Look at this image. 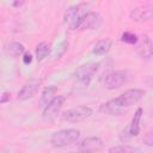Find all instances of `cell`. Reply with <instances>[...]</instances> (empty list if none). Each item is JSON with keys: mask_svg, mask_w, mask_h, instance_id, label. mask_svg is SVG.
<instances>
[{"mask_svg": "<svg viewBox=\"0 0 153 153\" xmlns=\"http://www.w3.org/2000/svg\"><path fill=\"white\" fill-rule=\"evenodd\" d=\"M8 100H10V92H4L2 96H1V99H0V103L1 104H5Z\"/></svg>", "mask_w": 153, "mask_h": 153, "instance_id": "obj_23", "label": "cell"}, {"mask_svg": "<svg viewBox=\"0 0 153 153\" xmlns=\"http://www.w3.org/2000/svg\"><path fill=\"white\" fill-rule=\"evenodd\" d=\"M39 85H41V80H39V79L32 78V79L27 80V81L23 85V87L20 88V91L18 92V96H17L18 100L24 102V100H27V99L32 98V97L35 96V93L38 91Z\"/></svg>", "mask_w": 153, "mask_h": 153, "instance_id": "obj_11", "label": "cell"}, {"mask_svg": "<svg viewBox=\"0 0 153 153\" xmlns=\"http://www.w3.org/2000/svg\"><path fill=\"white\" fill-rule=\"evenodd\" d=\"M151 116H152V117H153V112H152V115H151Z\"/></svg>", "mask_w": 153, "mask_h": 153, "instance_id": "obj_25", "label": "cell"}, {"mask_svg": "<svg viewBox=\"0 0 153 153\" xmlns=\"http://www.w3.org/2000/svg\"><path fill=\"white\" fill-rule=\"evenodd\" d=\"M111 47H112V42L110 39H102V41H98L93 45L92 53L97 56H103L110 51Z\"/></svg>", "mask_w": 153, "mask_h": 153, "instance_id": "obj_15", "label": "cell"}, {"mask_svg": "<svg viewBox=\"0 0 153 153\" xmlns=\"http://www.w3.org/2000/svg\"><path fill=\"white\" fill-rule=\"evenodd\" d=\"M5 51L7 55H10L12 57H18V56H22L25 54V48L19 42H10L5 47Z\"/></svg>", "mask_w": 153, "mask_h": 153, "instance_id": "obj_16", "label": "cell"}, {"mask_svg": "<svg viewBox=\"0 0 153 153\" xmlns=\"http://www.w3.org/2000/svg\"><path fill=\"white\" fill-rule=\"evenodd\" d=\"M121 41L127 43V44H137L139 42V37L133 33V32H129V31H124L122 35H121Z\"/></svg>", "mask_w": 153, "mask_h": 153, "instance_id": "obj_20", "label": "cell"}, {"mask_svg": "<svg viewBox=\"0 0 153 153\" xmlns=\"http://www.w3.org/2000/svg\"><path fill=\"white\" fill-rule=\"evenodd\" d=\"M102 148L103 141L98 136H88L78 142V151L81 153H97Z\"/></svg>", "mask_w": 153, "mask_h": 153, "instance_id": "obj_9", "label": "cell"}, {"mask_svg": "<svg viewBox=\"0 0 153 153\" xmlns=\"http://www.w3.org/2000/svg\"><path fill=\"white\" fill-rule=\"evenodd\" d=\"M129 18L134 22H147L153 18V6L151 5L137 6L130 11Z\"/></svg>", "mask_w": 153, "mask_h": 153, "instance_id": "obj_13", "label": "cell"}, {"mask_svg": "<svg viewBox=\"0 0 153 153\" xmlns=\"http://www.w3.org/2000/svg\"><path fill=\"white\" fill-rule=\"evenodd\" d=\"M109 153H142L139 147L130 145H117L109 148Z\"/></svg>", "mask_w": 153, "mask_h": 153, "instance_id": "obj_17", "label": "cell"}, {"mask_svg": "<svg viewBox=\"0 0 153 153\" xmlns=\"http://www.w3.org/2000/svg\"><path fill=\"white\" fill-rule=\"evenodd\" d=\"M92 109L87 105H79L72 109L66 110L62 115L61 118L68 123H79L82 122L85 120H87L88 117H91L92 115Z\"/></svg>", "mask_w": 153, "mask_h": 153, "instance_id": "obj_4", "label": "cell"}, {"mask_svg": "<svg viewBox=\"0 0 153 153\" xmlns=\"http://www.w3.org/2000/svg\"><path fill=\"white\" fill-rule=\"evenodd\" d=\"M31 61H32V55L30 53H25L23 55V62H24V65H29V63H31Z\"/></svg>", "mask_w": 153, "mask_h": 153, "instance_id": "obj_22", "label": "cell"}, {"mask_svg": "<svg viewBox=\"0 0 153 153\" xmlns=\"http://www.w3.org/2000/svg\"><path fill=\"white\" fill-rule=\"evenodd\" d=\"M56 91H57V88L54 85H50L42 91V94H41L39 100H38V105L42 110H44L54 100V98L56 97Z\"/></svg>", "mask_w": 153, "mask_h": 153, "instance_id": "obj_14", "label": "cell"}, {"mask_svg": "<svg viewBox=\"0 0 153 153\" xmlns=\"http://www.w3.org/2000/svg\"><path fill=\"white\" fill-rule=\"evenodd\" d=\"M71 153H73V152H71ZM79 153H81V152H79Z\"/></svg>", "mask_w": 153, "mask_h": 153, "instance_id": "obj_26", "label": "cell"}, {"mask_svg": "<svg viewBox=\"0 0 153 153\" xmlns=\"http://www.w3.org/2000/svg\"><path fill=\"white\" fill-rule=\"evenodd\" d=\"M142 142L146 145V146H149V147H153V129L148 130L143 137H142Z\"/></svg>", "mask_w": 153, "mask_h": 153, "instance_id": "obj_21", "label": "cell"}, {"mask_svg": "<svg viewBox=\"0 0 153 153\" xmlns=\"http://www.w3.org/2000/svg\"><path fill=\"white\" fill-rule=\"evenodd\" d=\"M87 4L85 2H80V4H75V5H72L69 6L66 12H65V16H63V22L67 23L71 29L78 23V20L85 16L87 13Z\"/></svg>", "mask_w": 153, "mask_h": 153, "instance_id": "obj_6", "label": "cell"}, {"mask_svg": "<svg viewBox=\"0 0 153 153\" xmlns=\"http://www.w3.org/2000/svg\"><path fill=\"white\" fill-rule=\"evenodd\" d=\"M103 18L98 12H87L82 16L78 23L72 27L75 31H86V30H97L102 26Z\"/></svg>", "mask_w": 153, "mask_h": 153, "instance_id": "obj_3", "label": "cell"}, {"mask_svg": "<svg viewBox=\"0 0 153 153\" xmlns=\"http://www.w3.org/2000/svg\"><path fill=\"white\" fill-rule=\"evenodd\" d=\"M142 114H143L142 108H137L136 111L134 112V116L131 117L130 123L123 130V133L121 135V136L124 135V137L122 140H127V139H130V137H134V136H137L139 135V133H140V121H141Z\"/></svg>", "mask_w": 153, "mask_h": 153, "instance_id": "obj_10", "label": "cell"}, {"mask_svg": "<svg viewBox=\"0 0 153 153\" xmlns=\"http://www.w3.org/2000/svg\"><path fill=\"white\" fill-rule=\"evenodd\" d=\"M66 97L65 96H56L54 98V100L43 110V120L45 122H54L56 120V117L59 116L63 104H65Z\"/></svg>", "mask_w": 153, "mask_h": 153, "instance_id": "obj_8", "label": "cell"}, {"mask_svg": "<svg viewBox=\"0 0 153 153\" xmlns=\"http://www.w3.org/2000/svg\"><path fill=\"white\" fill-rule=\"evenodd\" d=\"M98 67H99V62H87V63H84L81 66H79L75 71V78L85 84V85H88L91 82V80L93 79L96 72L98 71Z\"/></svg>", "mask_w": 153, "mask_h": 153, "instance_id": "obj_7", "label": "cell"}, {"mask_svg": "<svg viewBox=\"0 0 153 153\" xmlns=\"http://www.w3.org/2000/svg\"><path fill=\"white\" fill-rule=\"evenodd\" d=\"M67 49H68V39L61 41V42L56 45V48H55V50H54V57H55V59H60V57L67 51Z\"/></svg>", "mask_w": 153, "mask_h": 153, "instance_id": "obj_19", "label": "cell"}, {"mask_svg": "<svg viewBox=\"0 0 153 153\" xmlns=\"http://www.w3.org/2000/svg\"><path fill=\"white\" fill-rule=\"evenodd\" d=\"M145 91L141 88H129L117 96L116 98H112L105 103H103L99 106V111L105 114V115H111V116H117L122 115L124 111H127L131 105L139 103L143 96Z\"/></svg>", "mask_w": 153, "mask_h": 153, "instance_id": "obj_1", "label": "cell"}, {"mask_svg": "<svg viewBox=\"0 0 153 153\" xmlns=\"http://www.w3.org/2000/svg\"><path fill=\"white\" fill-rule=\"evenodd\" d=\"M129 79V73L128 71L124 69H118V71H112L110 73H108L104 78V86L108 90H115L121 87L122 85H124Z\"/></svg>", "mask_w": 153, "mask_h": 153, "instance_id": "obj_5", "label": "cell"}, {"mask_svg": "<svg viewBox=\"0 0 153 153\" xmlns=\"http://www.w3.org/2000/svg\"><path fill=\"white\" fill-rule=\"evenodd\" d=\"M50 44L47 43V42H41L37 47H36V50H35V55H36V59L37 61H42L44 60L49 54H50Z\"/></svg>", "mask_w": 153, "mask_h": 153, "instance_id": "obj_18", "label": "cell"}, {"mask_svg": "<svg viewBox=\"0 0 153 153\" xmlns=\"http://www.w3.org/2000/svg\"><path fill=\"white\" fill-rule=\"evenodd\" d=\"M79 137H80L79 129L68 128V129H61L55 131L50 137V142L54 147H66L68 145L76 142Z\"/></svg>", "mask_w": 153, "mask_h": 153, "instance_id": "obj_2", "label": "cell"}, {"mask_svg": "<svg viewBox=\"0 0 153 153\" xmlns=\"http://www.w3.org/2000/svg\"><path fill=\"white\" fill-rule=\"evenodd\" d=\"M136 54L143 60H148L153 56V41L149 38V36L142 35L139 38L136 44Z\"/></svg>", "mask_w": 153, "mask_h": 153, "instance_id": "obj_12", "label": "cell"}, {"mask_svg": "<svg viewBox=\"0 0 153 153\" xmlns=\"http://www.w3.org/2000/svg\"><path fill=\"white\" fill-rule=\"evenodd\" d=\"M24 2H13V5L14 6H20V5H23Z\"/></svg>", "mask_w": 153, "mask_h": 153, "instance_id": "obj_24", "label": "cell"}]
</instances>
